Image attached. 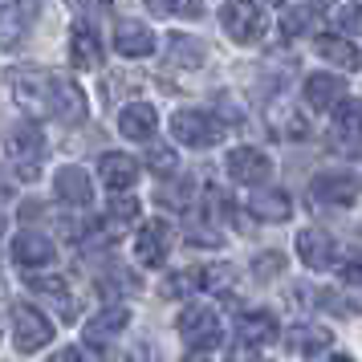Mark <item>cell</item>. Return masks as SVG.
<instances>
[{"instance_id": "obj_1", "label": "cell", "mask_w": 362, "mask_h": 362, "mask_svg": "<svg viewBox=\"0 0 362 362\" xmlns=\"http://www.w3.org/2000/svg\"><path fill=\"white\" fill-rule=\"evenodd\" d=\"M13 94L17 102L37 118H62V122H82L86 118V94L69 78H57L49 69L25 66L13 74Z\"/></svg>"}, {"instance_id": "obj_2", "label": "cell", "mask_w": 362, "mask_h": 362, "mask_svg": "<svg viewBox=\"0 0 362 362\" xmlns=\"http://www.w3.org/2000/svg\"><path fill=\"white\" fill-rule=\"evenodd\" d=\"M269 342H277V317L269 310L240 313L236 334H232V346H228V362H257V354Z\"/></svg>"}, {"instance_id": "obj_3", "label": "cell", "mask_w": 362, "mask_h": 362, "mask_svg": "<svg viewBox=\"0 0 362 362\" xmlns=\"http://www.w3.org/2000/svg\"><path fill=\"white\" fill-rule=\"evenodd\" d=\"M4 159L17 167L21 180H37L41 159H45V134L37 131V122H17L4 134Z\"/></svg>"}, {"instance_id": "obj_4", "label": "cell", "mask_w": 362, "mask_h": 362, "mask_svg": "<svg viewBox=\"0 0 362 362\" xmlns=\"http://www.w3.org/2000/svg\"><path fill=\"white\" fill-rule=\"evenodd\" d=\"M220 25L228 29L232 41L252 45V41H261L264 29H269V13H264L257 0H228L224 13H220Z\"/></svg>"}, {"instance_id": "obj_5", "label": "cell", "mask_w": 362, "mask_h": 362, "mask_svg": "<svg viewBox=\"0 0 362 362\" xmlns=\"http://www.w3.org/2000/svg\"><path fill=\"white\" fill-rule=\"evenodd\" d=\"M13 342L21 354H37L41 346L53 342V322L37 305H13Z\"/></svg>"}, {"instance_id": "obj_6", "label": "cell", "mask_w": 362, "mask_h": 362, "mask_svg": "<svg viewBox=\"0 0 362 362\" xmlns=\"http://www.w3.org/2000/svg\"><path fill=\"white\" fill-rule=\"evenodd\" d=\"M171 134L180 139L183 147L208 151V147H216V143H220L224 127H220L212 115H199V110H180V115L171 118Z\"/></svg>"}, {"instance_id": "obj_7", "label": "cell", "mask_w": 362, "mask_h": 362, "mask_svg": "<svg viewBox=\"0 0 362 362\" xmlns=\"http://www.w3.org/2000/svg\"><path fill=\"white\" fill-rule=\"evenodd\" d=\"M180 338L192 350H212L220 342V317L212 305H187L180 313Z\"/></svg>"}, {"instance_id": "obj_8", "label": "cell", "mask_w": 362, "mask_h": 362, "mask_svg": "<svg viewBox=\"0 0 362 362\" xmlns=\"http://www.w3.org/2000/svg\"><path fill=\"white\" fill-rule=\"evenodd\" d=\"M310 196L317 199V204L350 208V204L362 196V180L354 175V171H322V175L310 183Z\"/></svg>"}, {"instance_id": "obj_9", "label": "cell", "mask_w": 362, "mask_h": 362, "mask_svg": "<svg viewBox=\"0 0 362 362\" xmlns=\"http://www.w3.org/2000/svg\"><path fill=\"white\" fill-rule=\"evenodd\" d=\"M37 21L33 0H0V49H13L25 41V33Z\"/></svg>"}, {"instance_id": "obj_10", "label": "cell", "mask_w": 362, "mask_h": 362, "mask_svg": "<svg viewBox=\"0 0 362 362\" xmlns=\"http://www.w3.org/2000/svg\"><path fill=\"white\" fill-rule=\"evenodd\" d=\"M167 248H171V228L167 220H147L143 228L134 232V261L155 269V264L167 261Z\"/></svg>"}, {"instance_id": "obj_11", "label": "cell", "mask_w": 362, "mask_h": 362, "mask_svg": "<svg viewBox=\"0 0 362 362\" xmlns=\"http://www.w3.org/2000/svg\"><path fill=\"white\" fill-rule=\"evenodd\" d=\"M228 175L236 183H248V187H257V183H264L269 175H273V163H269V155L257 147H236L228 155Z\"/></svg>"}, {"instance_id": "obj_12", "label": "cell", "mask_w": 362, "mask_h": 362, "mask_svg": "<svg viewBox=\"0 0 362 362\" xmlns=\"http://www.w3.org/2000/svg\"><path fill=\"white\" fill-rule=\"evenodd\" d=\"M13 261L29 273V269H45L53 264V240L45 232H17L13 240Z\"/></svg>"}, {"instance_id": "obj_13", "label": "cell", "mask_w": 362, "mask_h": 362, "mask_svg": "<svg viewBox=\"0 0 362 362\" xmlns=\"http://www.w3.org/2000/svg\"><path fill=\"white\" fill-rule=\"evenodd\" d=\"M334 240H329V232H317V228H301L297 232V257L301 264H310V269H329L334 264Z\"/></svg>"}, {"instance_id": "obj_14", "label": "cell", "mask_w": 362, "mask_h": 362, "mask_svg": "<svg viewBox=\"0 0 362 362\" xmlns=\"http://www.w3.org/2000/svg\"><path fill=\"white\" fill-rule=\"evenodd\" d=\"M115 49L122 57H147V53H155V33H151L143 21H118Z\"/></svg>"}, {"instance_id": "obj_15", "label": "cell", "mask_w": 362, "mask_h": 362, "mask_svg": "<svg viewBox=\"0 0 362 362\" xmlns=\"http://www.w3.org/2000/svg\"><path fill=\"white\" fill-rule=\"evenodd\" d=\"M155 127H159V115H155V106H147V102H131L118 115V131L127 134V139H134V143H151Z\"/></svg>"}, {"instance_id": "obj_16", "label": "cell", "mask_w": 362, "mask_h": 362, "mask_svg": "<svg viewBox=\"0 0 362 362\" xmlns=\"http://www.w3.org/2000/svg\"><path fill=\"white\" fill-rule=\"evenodd\" d=\"M98 171H102V183L115 187V192H127L139 180V163H134L131 155H122V151H106L98 159Z\"/></svg>"}, {"instance_id": "obj_17", "label": "cell", "mask_w": 362, "mask_h": 362, "mask_svg": "<svg viewBox=\"0 0 362 362\" xmlns=\"http://www.w3.org/2000/svg\"><path fill=\"white\" fill-rule=\"evenodd\" d=\"M342 98H346V82L338 74H313L305 82V102L313 110H334Z\"/></svg>"}, {"instance_id": "obj_18", "label": "cell", "mask_w": 362, "mask_h": 362, "mask_svg": "<svg viewBox=\"0 0 362 362\" xmlns=\"http://www.w3.org/2000/svg\"><path fill=\"white\" fill-rule=\"evenodd\" d=\"M69 66L74 69H98L102 66V41L86 25L69 29Z\"/></svg>"}, {"instance_id": "obj_19", "label": "cell", "mask_w": 362, "mask_h": 362, "mask_svg": "<svg viewBox=\"0 0 362 362\" xmlns=\"http://www.w3.org/2000/svg\"><path fill=\"white\" fill-rule=\"evenodd\" d=\"M248 208H252L257 220L277 224V220H289L293 216V199H289V192H281V187H264V192H257V196L248 199Z\"/></svg>"}, {"instance_id": "obj_20", "label": "cell", "mask_w": 362, "mask_h": 362, "mask_svg": "<svg viewBox=\"0 0 362 362\" xmlns=\"http://www.w3.org/2000/svg\"><path fill=\"white\" fill-rule=\"evenodd\" d=\"M53 187H57V199L69 204V208H86L90 204V180H86L82 167H62Z\"/></svg>"}, {"instance_id": "obj_21", "label": "cell", "mask_w": 362, "mask_h": 362, "mask_svg": "<svg viewBox=\"0 0 362 362\" xmlns=\"http://www.w3.org/2000/svg\"><path fill=\"white\" fill-rule=\"evenodd\" d=\"M208 285H212V273H208V269H180V273L163 277L159 293L175 301V297H196L199 289H208Z\"/></svg>"}, {"instance_id": "obj_22", "label": "cell", "mask_w": 362, "mask_h": 362, "mask_svg": "<svg viewBox=\"0 0 362 362\" xmlns=\"http://www.w3.org/2000/svg\"><path fill=\"white\" fill-rule=\"evenodd\" d=\"M127 322H131V310H127V305H110V310H102L98 317L86 326V342H90V346L110 342L118 329H127Z\"/></svg>"}, {"instance_id": "obj_23", "label": "cell", "mask_w": 362, "mask_h": 362, "mask_svg": "<svg viewBox=\"0 0 362 362\" xmlns=\"http://www.w3.org/2000/svg\"><path fill=\"white\" fill-rule=\"evenodd\" d=\"M317 53L326 57L329 66H338V69H358L362 66V53L346 41V37H329V33H322L317 37Z\"/></svg>"}, {"instance_id": "obj_24", "label": "cell", "mask_w": 362, "mask_h": 362, "mask_svg": "<svg viewBox=\"0 0 362 362\" xmlns=\"http://www.w3.org/2000/svg\"><path fill=\"white\" fill-rule=\"evenodd\" d=\"M334 131L342 134L346 143H362V102L358 98L334 106Z\"/></svg>"}, {"instance_id": "obj_25", "label": "cell", "mask_w": 362, "mask_h": 362, "mask_svg": "<svg viewBox=\"0 0 362 362\" xmlns=\"http://www.w3.org/2000/svg\"><path fill=\"white\" fill-rule=\"evenodd\" d=\"M29 289L33 293H45L49 301H57L62 317H74V301H69V285L62 277H45V273H29Z\"/></svg>"}, {"instance_id": "obj_26", "label": "cell", "mask_w": 362, "mask_h": 362, "mask_svg": "<svg viewBox=\"0 0 362 362\" xmlns=\"http://www.w3.org/2000/svg\"><path fill=\"white\" fill-rule=\"evenodd\" d=\"M289 346L313 358V354H322V350L329 346V329H322V326H293V334H289Z\"/></svg>"}, {"instance_id": "obj_27", "label": "cell", "mask_w": 362, "mask_h": 362, "mask_svg": "<svg viewBox=\"0 0 362 362\" xmlns=\"http://www.w3.org/2000/svg\"><path fill=\"white\" fill-rule=\"evenodd\" d=\"M147 167L159 175V180H175V171H180V155H175V147H167V143H151Z\"/></svg>"}, {"instance_id": "obj_28", "label": "cell", "mask_w": 362, "mask_h": 362, "mask_svg": "<svg viewBox=\"0 0 362 362\" xmlns=\"http://www.w3.org/2000/svg\"><path fill=\"white\" fill-rule=\"evenodd\" d=\"M151 8H155L159 17H199V13H204L199 0H151Z\"/></svg>"}, {"instance_id": "obj_29", "label": "cell", "mask_w": 362, "mask_h": 362, "mask_svg": "<svg viewBox=\"0 0 362 362\" xmlns=\"http://www.w3.org/2000/svg\"><path fill=\"white\" fill-rule=\"evenodd\" d=\"M106 289H118V293H139V277L127 273V269H110V277L102 281Z\"/></svg>"}, {"instance_id": "obj_30", "label": "cell", "mask_w": 362, "mask_h": 362, "mask_svg": "<svg viewBox=\"0 0 362 362\" xmlns=\"http://www.w3.org/2000/svg\"><path fill=\"white\" fill-rule=\"evenodd\" d=\"M342 29L346 33H362V4H342Z\"/></svg>"}, {"instance_id": "obj_31", "label": "cell", "mask_w": 362, "mask_h": 362, "mask_svg": "<svg viewBox=\"0 0 362 362\" xmlns=\"http://www.w3.org/2000/svg\"><path fill=\"white\" fill-rule=\"evenodd\" d=\"M252 264H257V273H261V277H277V273H281V257H277V252H261Z\"/></svg>"}, {"instance_id": "obj_32", "label": "cell", "mask_w": 362, "mask_h": 362, "mask_svg": "<svg viewBox=\"0 0 362 362\" xmlns=\"http://www.w3.org/2000/svg\"><path fill=\"white\" fill-rule=\"evenodd\" d=\"M110 212H115V220H134V216H139V199H131V196H118Z\"/></svg>"}, {"instance_id": "obj_33", "label": "cell", "mask_w": 362, "mask_h": 362, "mask_svg": "<svg viewBox=\"0 0 362 362\" xmlns=\"http://www.w3.org/2000/svg\"><path fill=\"white\" fill-rule=\"evenodd\" d=\"M342 281L354 285V289H362V257H350V261L342 264Z\"/></svg>"}, {"instance_id": "obj_34", "label": "cell", "mask_w": 362, "mask_h": 362, "mask_svg": "<svg viewBox=\"0 0 362 362\" xmlns=\"http://www.w3.org/2000/svg\"><path fill=\"white\" fill-rule=\"evenodd\" d=\"M301 29H305V13H289V17H285V33L293 37V33H301Z\"/></svg>"}, {"instance_id": "obj_35", "label": "cell", "mask_w": 362, "mask_h": 362, "mask_svg": "<svg viewBox=\"0 0 362 362\" xmlns=\"http://www.w3.org/2000/svg\"><path fill=\"white\" fill-rule=\"evenodd\" d=\"M49 362H82V350H57Z\"/></svg>"}, {"instance_id": "obj_36", "label": "cell", "mask_w": 362, "mask_h": 362, "mask_svg": "<svg viewBox=\"0 0 362 362\" xmlns=\"http://www.w3.org/2000/svg\"><path fill=\"white\" fill-rule=\"evenodd\" d=\"M183 362H212V358H208L204 350H196V354H187V358H183Z\"/></svg>"}, {"instance_id": "obj_37", "label": "cell", "mask_w": 362, "mask_h": 362, "mask_svg": "<svg viewBox=\"0 0 362 362\" xmlns=\"http://www.w3.org/2000/svg\"><path fill=\"white\" fill-rule=\"evenodd\" d=\"M329 362H354L350 354H329Z\"/></svg>"}, {"instance_id": "obj_38", "label": "cell", "mask_w": 362, "mask_h": 362, "mask_svg": "<svg viewBox=\"0 0 362 362\" xmlns=\"http://www.w3.org/2000/svg\"><path fill=\"white\" fill-rule=\"evenodd\" d=\"M264 4H285V0H264Z\"/></svg>"}, {"instance_id": "obj_39", "label": "cell", "mask_w": 362, "mask_h": 362, "mask_svg": "<svg viewBox=\"0 0 362 362\" xmlns=\"http://www.w3.org/2000/svg\"><path fill=\"white\" fill-rule=\"evenodd\" d=\"M0 232H4V216H0Z\"/></svg>"}]
</instances>
